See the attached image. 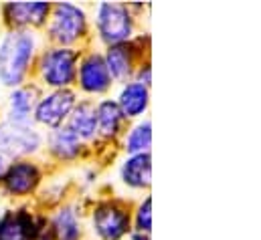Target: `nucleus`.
Masks as SVG:
<instances>
[{"instance_id": "obj_22", "label": "nucleus", "mask_w": 261, "mask_h": 240, "mask_svg": "<svg viewBox=\"0 0 261 240\" xmlns=\"http://www.w3.org/2000/svg\"><path fill=\"white\" fill-rule=\"evenodd\" d=\"M132 79H134L136 83L146 85V87H150V89H152V61L148 59V61H144V63H140Z\"/></svg>"}, {"instance_id": "obj_10", "label": "nucleus", "mask_w": 261, "mask_h": 240, "mask_svg": "<svg viewBox=\"0 0 261 240\" xmlns=\"http://www.w3.org/2000/svg\"><path fill=\"white\" fill-rule=\"evenodd\" d=\"M45 131L35 123L31 125H6L0 127V154L12 160H29L43 156Z\"/></svg>"}, {"instance_id": "obj_12", "label": "nucleus", "mask_w": 261, "mask_h": 240, "mask_svg": "<svg viewBox=\"0 0 261 240\" xmlns=\"http://www.w3.org/2000/svg\"><path fill=\"white\" fill-rule=\"evenodd\" d=\"M87 202H89L87 196H73L63 204L55 206L51 212H47V220L55 240H87V230H85Z\"/></svg>"}, {"instance_id": "obj_4", "label": "nucleus", "mask_w": 261, "mask_h": 240, "mask_svg": "<svg viewBox=\"0 0 261 240\" xmlns=\"http://www.w3.org/2000/svg\"><path fill=\"white\" fill-rule=\"evenodd\" d=\"M47 45L87 49L91 47V20L89 6L77 2H53L49 20L43 28Z\"/></svg>"}, {"instance_id": "obj_16", "label": "nucleus", "mask_w": 261, "mask_h": 240, "mask_svg": "<svg viewBox=\"0 0 261 240\" xmlns=\"http://www.w3.org/2000/svg\"><path fill=\"white\" fill-rule=\"evenodd\" d=\"M41 93H43V89L33 81H27L24 85L10 89L6 95L4 111L0 113L2 123H6V125H31L33 111H35V105H37Z\"/></svg>"}, {"instance_id": "obj_2", "label": "nucleus", "mask_w": 261, "mask_h": 240, "mask_svg": "<svg viewBox=\"0 0 261 240\" xmlns=\"http://www.w3.org/2000/svg\"><path fill=\"white\" fill-rule=\"evenodd\" d=\"M43 45L45 37L39 31L4 28L0 35V87L10 91L31 81Z\"/></svg>"}, {"instance_id": "obj_24", "label": "nucleus", "mask_w": 261, "mask_h": 240, "mask_svg": "<svg viewBox=\"0 0 261 240\" xmlns=\"http://www.w3.org/2000/svg\"><path fill=\"white\" fill-rule=\"evenodd\" d=\"M8 164H10V160H8V158H4V156L0 154V182H2V178H4V172H6Z\"/></svg>"}, {"instance_id": "obj_1", "label": "nucleus", "mask_w": 261, "mask_h": 240, "mask_svg": "<svg viewBox=\"0 0 261 240\" xmlns=\"http://www.w3.org/2000/svg\"><path fill=\"white\" fill-rule=\"evenodd\" d=\"M148 4L138 2H95L89 6L91 45L97 49L130 43L140 35V16Z\"/></svg>"}, {"instance_id": "obj_25", "label": "nucleus", "mask_w": 261, "mask_h": 240, "mask_svg": "<svg viewBox=\"0 0 261 240\" xmlns=\"http://www.w3.org/2000/svg\"><path fill=\"white\" fill-rule=\"evenodd\" d=\"M128 240H152L150 234H138V232H132Z\"/></svg>"}, {"instance_id": "obj_5", "label": "nucleus", "mask_w": 261, "mask_h": 240, "mask_svg": "<svg viewBox=\"0 0 261 240\" xmlns=\"http://www.w3.org/2000/svg\"><path fill=\"white\" fill-rule=\"evenodd\" d=\"M81 51L83 49L55 47L45 43L35 61L31 81L37 83L43 91L75 89L77 63L81 57Z\"/></svg>"}, {"instance_id": "obj_14", "label": "nucleus", "mask_w": 261, "mask_h": 240, "mask_svg": "<svg viewBox=\"0 0 261 240\" xmlns=\"http://www.w3.org/2000/svg\"><path fill=\"white\" fill-rule=\"evenodd\" d=\"M43 156L57 166H67V164H77L93 156L91 147L85 145L79 137H75L65 125L45 131V147Z\"/></svg>"}, {"instance_id": "obj_20", "label": "nucleus", "mask_w": 261, "mask_h": 240, "mask_svg": "<svg viewBox=\"0 0 261 240\" xmlns=\"http://www.w3.org/2000/svg\"><path fill=\"white\" fill-rule=\"evenodd\" d=\"M118 149L122 156H136V154H152V119L142 117L128 123L126 131L118 141Z\"/></svg>"}, {"instance_id": "obj_7", "label": "nucleus", "mask_w": 261, "mask_h": 240, "mask_svg": "<svg viewBox=\"0 0 261 240\" xmlns=\"http://www.w3.org/2000/svg\"><path fill=\"white\" fill-rule=\"evenodd\" d=\"M114 89H116V83L106 67L101 49L93 45L83 49L79 63H77V77H75L77 95L97 101V99L110 97Z\"/></svg>"}, {"instance_id": "obj_15", "label": "nucleus", "mask_w": 261, "mask_h": 240, "mask_svg": "<svg viewBox=\"0 0 261 240\" xmlns=\"http://www.w3.org/2000/svg\"><path fill=\"white\" fill-rule=\"evenodd\" d=\"M118 184L124 188L128 198L136 200L150 192L152 186V154L122 156L118 160Z\"/></svg>"}, {"instance_id": "obj_11", "label": "nucleus", "mask_w": 261, "mask_h": 240, "mask_svg": "<svg viewBox=\"0 0 261 240\" xmlns=\"http://www.w3.org/2000/svg\"><path fill=\"white\" fill-rule=\"evenodd\" d=\"M77 101H79V95L75 89L43 91L33 111V123L43 131L63 127Z\"/></svg>"}, {"instance_id": "obj_6", "label": "nucleus", "mask_w": 261, "mask_h": 240, "mask_svg": "<svg viewBox=\"0 0 261 240\" xmlns=\"http://www.w3.org/2000/svg\"><path fill=\"white\" fill-rule=\"evenodd\" d=\"M45 180H47V166L39 158L12 160L0 182V194L2 198L14 204H22L39 194Z\"/></svg>"}, {"instance_id": "obj_3", "label": "nucleus", "mask_w": 261, "mask_h": 240, "mask_svg": "<svg viewBox=\"0 0 261 240\" xmlns=\"http://www.w3.org/2000/svg\"><path fill=\"white\" fill-rule=\"evenodd\" d=\"M132 206L128 196H95L87 202V240H128L132 234Z\"/></svg>"}, {"instance_id": "obj_23", "label": "nucleus", "mask_w": 261, "mask_h": 240, "mask_svg": "<svg viewBox=\"0 0 261 240\" xmlns=\"http://www.w3.org/2000/svg\"><path fill=\"white\" fill-rule=\"evenodd\" d=\"M37 240H55L53 230H51V226H49V220H45V224L41 226V230H39V234H37Z\"/></svg>"}, {"instance_id": "obj_18", "label": "nucleus", "mask_w": 261, "mask_h": 240, "mask_svg": "<svg viewBox=\"0 0 261 240\" xmlns=\"http://www.w3.org/2000/svg\"><path fill=\"white\" fill-rule=\"evenodd\" d=\"M95 119H97V143L95 145H108V147H112V143L118 145L122 133L128 127V121L122 115L112 95L95 101Z\"/></svg>"}, {"instance_id": "obj_26", "label": "nucleus", "mask_w": 261, "mask_h": 240, "mask_svg": "<svg viewBox=\"0 0 261 240\" xmlns=\"http://www.w3.org/2000/svg\"><path fill=\"white\" fill-rule=\"evenodd\" d=\"M0 127H2V115H0Z\"/></svg>"}, {"instance_id": "obj_21", "label": "nucleus", "mask_w": 261, "mask_h": 240, "mask_svg": "<svg viewBox=\"0 0 261 240\" xmlns=\"http://www.w3.org/2000/svg\"><path fill=\"white\" fill-rule=\"evenodd\" d=\"M132 232L152 236V196L150 192L136 198L132 206Z\"/></svg>"}, {"instance_id": "obj_8", "label": "nucleus", "mask_w": 261, "mask_h": 240, "mask_svg": "<svg viewBox=\"0 0 261 240\" xmlns=\"http://www.w3.org/2000/svg\"><path fill=\"white\" fill-rule=\"evenodd\" d=\"M101 55L114 83L122 85L134 77L140 63L150 59V37L146 33H140L130 43L101 49Z\"/></svg>"}, {"instance_id": "obj_19", "label": "nucleus", "mask_w": 261, "mask_h": 240, "mask_svg": "<svg viewBox=\"0 0 261 240\" xmlns=\"http://www.w3.org/2000/svg\"><path fill=\"white\" fill-rule=\"evenodd\" d=\"M65 127L75 135L79 137L85 145L91 147L97 143V119H95V101L93 99H85L79 97L77 105L73 107L69 119H67Z\"/></svg>"}, {"instance_id": "obj_17", "label": "nucleus", "mask_w": 261, "mask_h": 240, "mask_svg": "<svg viewBox=\"0 0 261 240\" xmlns=\"http://www.w3.org/2000/svg\"><path fill=\"white\" fill-rule=\"evenodd\" d=\"M112 97H114L116 105L120 107L122 115L126 117L128 123L148 117L150 103H152V89L150 87L140 85L134 79H130L122 85H116V93Z\"/></svg>"}, {"instance_id": "obj_13", "label": "nucleus", "mask_w": 261, "mask_h": 240, "mask_svg": "<svg viewBox=\"0 0 261 240\" xmlns=\"http://www.w3.org/2000/svg\"><path fill=\"white\" fill-rule=\"evenodd\" d=\"M51 4L47 0H14L4 2L0 6V16L4 28H16V31H39L43 33L49 14Z\"/></svg>"}, {"instance_id": "obj_9", "label": "nucleus", "mask_w": 261, "mask_h": 240, "mask_svg": "<svg viewBox=\"0 0 261 240\" xmlns=\"http://www.w3.org/2000/svg\"><path fill=\"white\" fill-rule=\"evenodd\" d=\"M45 220L47 212H41L35 204L6 206L0 210V240H37Z\"/></svg>"}]
</instances>
